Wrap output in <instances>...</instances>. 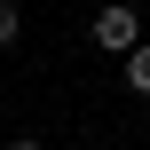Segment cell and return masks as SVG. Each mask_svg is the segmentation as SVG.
I'll return each instance as SVG.
<instances>
[{
    "label": "cell",
    "mask_w": 150,
    "mask_h": 150,
    "mask_svg": "<svg viewBox=\"0 0 150 150\" xmlns=\"http://www.w3.org/2000/svg\"><path fill=\"white\" fill-rule=\"evenodd\" d=\"M87 40H95L103 55H127V47H142V8H134V0H103V8L87 16Z\"/></svg>",
    "instance_id": "6da1fadb"
},
{
    "label": "cell",
    "mask_w": 150,
    "mask_h": 150,
    "mask_svg": "<svg viewBox=\"0 0 150 150\" xmlns=\"http://www.w3.org/2000/svg\"><path fill=\"white\" fill-rule=\"evenodd\" d=\"M119 79H127V87H134V95L150 103V40H142V47H127V55H119Z\"/></svg>",
    "instance_id": "7a4b0ae2"
},
{
    "label": "cell",
    "mask_w": 150,
    "mask_h": 150,
    "mask_svg": "<svg viewBox=\"0 0 150 150\" xmlns=\"http://www.w3.org/2000/svg\"><path fill=\"white\" fill-rule=\"evenodd\" d=\"M16 40H24V8H16V0H0V47H16Z\"/></svg>",
    "instance_id": "3957f363"
},
{
    "label": "cell",
    "mask_w": 150,
    "mask_h": 150,
    "mask_svg": "<svg viewBox=\"0 0 150 150\" xmlns=\"http://www.w3.org/2000/svg\"><path fill=\"white\" fill-rule=\"evenodd\" d=\"M8 150H47V134H16V142H8Z\"/></svg>",
    "instance_id": "277c9868"
}]
</instances>
